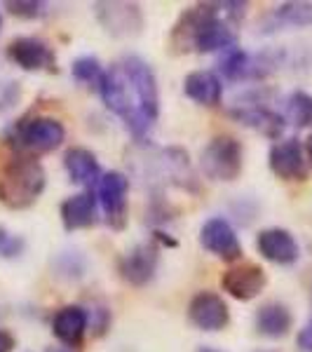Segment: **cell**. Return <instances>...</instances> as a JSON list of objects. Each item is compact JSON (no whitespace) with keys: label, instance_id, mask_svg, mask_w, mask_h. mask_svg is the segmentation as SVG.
<instances>
[{"label":"cell","instance_id":"6da1fadb","mask_svg":"<svg viewBox=\"0 0 312 352\" xmlns=\"http://www.w3.org/2000/svg\"><path fill=\"white\" fill-rule=\"evenodd\" d=\"M101 99L120 116L134 136H146L160 113V94L153 68L141 56H122L104 73L99 82Z\"/></svg>","mask_w":312,"mask_h":352},{"label":"cell","instance_id":"7a4b0ae2","mask_svg":"<svg viewBox=\"0 0 312 352\" xmlns=\"http://www.w3.org/2000/svg\"><path fill=\"white\" fill-rule=\"evenodd\" d=\"M247 3H202L181 14L172 45L177 52H216L235 47V26L245 16Z\"/></svg>","mask_w":312,"mask_h":352},{"label":"cell","instance_id":"3957f363","mask_svg":"<svg viewBox=\"0 0 312 352\" xmlns=\"http://www.w3.org/2000/svg\"><path fill=\"white\" fill-rule=\"evenodd\" d=\"M45 190V169L31 155H14L0 167V202L10 209L31 207Z\"/></svg>","mask_w":312,"mask_h":352},{"label":"cell","instance_id":"277c9868","mask_svg":"<svg viewBox=\"0 0 312 352\" xmlns=\"http://www.w3.org/2000/svg\"><path fill=\"white\" fill-rule=\"evenodd\" d=\"M64 139H66L64 124L49 116H36L31 120L19 122L12 134L14 148L28 153L31 157L56 151L64 144Z\"/></svg>","mask_w":312,"mask_h":352},{"label":"cell","instance_id":"5b68a950","mask_svg":"<svg viewBox=\"0 0 312 352\" xmlns=\"http://www.w3.org/2000/svg\"><path fill=\"white\" fill-rule=\"evenodd\" d=\"M242 144L232 136H216L202 151V172L212 181H235L242 172Z\"/></svg>","mask_w":312,"mask_h":352},{"label":"cell","instance_id":"8992f818","mask_svg":"<svg viewBox=\"0 0 312 352\" xmlns=\"http://www.w3.org/2000/svg\"><path fill=\"white\" fill-rule=\"evenodd\" d=\"M188 320L202 331H221L228 327L230 310L225 300L214 292H197L190 298Z\"/></svg>","mask_w":312,"mask_h":352},{"label":"cell","instance_id":"52a82bcc","mask_svg":"<svg viewBox=\"0 0 312 352\" xmlns=\"http://www.w3.org/2000/svg\"><path fill=\"white\" fill-rule=\"evenodd\" d=\"M129 179L122 172H109L99 179V200L113 228H122L127 217Z\"/></svg>","mask_w":312,"mask_h":352},{"label":"cell","instance_id":"ba28073f","mask_svg":"<svg viewBox=\"0 0 312 352\" xmlns=\"http://www.w3.org/2000/svg\"><path fill=\"white\" fill-rule=\"evenodd\" d=\"M200 244L207 252L223 261H237L242 256V244L237 240L232 226L223 217H214L204 221L200 230Z\"/></svg>","mask_w":312,"mask_h":352},{"label":"cell","instance_id":"9c48e42d","mask_svg":"<svg viewBox=\"0 0 312 352\" xmlns=\"http://www.w3.org/2000/svg\"><path fill=\"white\" fill-rule=\"evenodd\" d=\"M8 56L24 71H52L56 64L54 50L41 38H14Z\"/></svg>","mask_w":312,"mask_h":352},{"label":"cell","instance_id":"30bf717a","mask_svg":"<svg viewBox=\"0 0 312 352\" xmlns=\"http://www.w3.org/2000/svg\"><path fill=\"white\" fill-rule=\"evenodd\" d=\"M270 169L275 176L285 181H305L308 167H305L303 146L298 139H285L270 148Z\"/></svg>","mask_w":312,"mask_h":352},{"label":"cell","instance_id":"8fae6325","mask_svg":"<svg viewBox=\"0 0 312 352\" xmlns=\"http://www.w3.org/2000/svg\"><path fill=\"white\" fill-rule=\"evenodd\" d=\"M94 12L111 36H134L144 24L141 10L129 3H96Z\"/></svg>","mask_w":312,"mask_h":352},{"label":"cell","instance_id":"7c38bea8","mask_svg":"<svg viewBox=\"0 0 312 352\" xmlns=\"http://www.w3.org/2000/svg\"><path fill=\"white\" fill-rule=\"evenodd\" d=\"M256 249L260 256L272 261L277 265H291L296 263L300 256L298 242L293 240V235L285 228H265L258 232L256 237Z\"/></svg>","mask_w":312,"mask_h":352},{"label":"cell","instance_id":"4fadbf2b","mask_svg":"<svg viewBox=\"0 0 312 352\" xmlns=\"http://www.w3.org/2000/svg\"><path fill=\"white\" fill-rule=\"evenodd\" d=\"M157 270V247L155 244H139L120 258V275L124 282L134 287H144L155 277Z\"/></svg>","mask_w":312,"mask_h":352},{"label":"cell","instance_id":"5bb4252c","mask_svg":"<svg viewBox=\"0 0 312 352\" xmlns=\"http://www.w3.org/2000/svg\"><path fill=\"white\" fill-rule=\"evenodd\" d=\"M265 272L263 268L254 263H245L237 265V268H230L221 277V285H223L225 292L230 294L232 298L237 300H252L256 298L265 287Z\"/></svg>","mask_w":312,"mask_h":352},{"label":"cell","instance_id":"9a60e30c","mask_svg":"<svg viewBox=\"0 0 312 352\" xmlns=\"http://www.w3.org/2000/svg\"><path fill=\"white\" fill-rule=\"evenodd\" d=\"M235 120H240L247 127H254L256 132L265 134V136H280L282 129H285V118L280 113H275L272 109H268L260 101H254V104H237L235 109L230 111Z\"/></svg>","mask_w":312,"mask_h":352},{"label":"cell","instance_id":"2e32d148","mask_svg":"<svg viewBox=\"0 0 312 352\" xmlns=\"http://www.w3.org/2000/svg\"><path fill=\"white\" fill-rule=\"evenodd\" d=\"M87 324H89L87 310L80 308V305H66V308H61L54 315L52 331L61 343L68 345V348H78L85 338Z\"/></svg>","mask_w":312,"mask_h":352},{"label":"cell","instance_id":"e0dca14e","mask_svg":"<svg viewBox=\"0 0 312 352\" xmlns=\"http://www.w3.org/2000/svg\"><path fill=\"white\" fill-rule=\"evenodd\" d=\"M183 92L188 99L202 106H216L221 104L223 87H221V80L212 71H192L183 80Z\"/></svg>","mask_w":312,"mask_h":352},{"label":"cell","instance_id":"ac0fdd59","mask_svg":"<svg viewBox=\"0 0 312 352\" xmlns=\"http://www.w3.org/2000/svg\"><path fill=\"white\" fill-rule=\"evenodd\" d=\"M61 221L66 230H80L96 223V202L92 192H78L61 204Z\"/></svg>","mask_w":312,"mask_h":352},{"label":"cell","instance_id":"d6986e66","mask_svg":"<svg viewBox=\"0 0 312 352\" xmlns=\"http://www.w3.org/2000/svg\"><path fill=\"white\" fill-rule=\"evenodd\" d=\"M64 167L68 176H71L73 184H80V186H92L99 181V160L92 151L87 148H71L64 155Z\"/></svg>","mask_w":312,"mask_h":352},{"label":"cell","instance_id":"ffe728a7","mask_svg":"<svg viewBox=\"0 0 312 352\" xmlns=\"http://www.w3.org/2000/svg\"><path fill=\"white\" fill-rule=\"evenodd\" d=\"M305 28L312 26V3H285L275 8L265 19V31L275 28Z\"/></svg>","mask_w":312,"mask_h":352},{"label":"cell","instance_id":"44dd1931","mask_svg":"<svg viewBox=\"0 0 312 352\" xmlns=\"http://www.w3.org/2000/svg\"><path fill=\"white\" fill-rule=\"evenodd\" d=\"M291 312H289L287 305L282 303H265L263 308H258L256 312V329L258 333L268 338H282L289 333L291 329Z\"/></svg>","mask_w":312,"mask_h":352},{"label":"cell","instance_id":"7402d4cb","mask_svg":"<svg viewBox=\"0 0 312 352\" xmlns=\"http://www.w3.org/2000/svg\"><path fill=\"white\" fill-rule=\"evenodd\" d=\"M256 64L252 61V56L237 47L225 50V54L219 61V71L223 73L228 80H242V78H252L256 76Z\"/></svg>","mask_w":312,"mask_h":352},{"label":"cell","instance_id":"603a6c76","mask_svg":"<svg viewBox=\"0 0 312 352\" xmlns=\"http://www.w3.org/2000/svg\"><path fill=\"white\" fill-rule=\"evenodd\" d=\"M293 127H310L312 124V96L308 92H293L287 99V118Z\"/></svg>","mask_w":312,"mask_h":352},{"label":"cell","instance_id":"cb8c5ba5","mask_svg":"<svg viewBox=\"0 0 312 352\" xmlns=\"http://www.w3.org/2000/svg\"><path fill=\"white\" fill-rule=\"evenodd\" d=\"M71 73L80 82H101V78H104V68H101L96 56H80V59H76L71 66Z\"/></svg>","mask_w":312,"mask_h":352},{"label":"cell","instance_id":"d4e9b609","mask_svg":"<svg viewBox=\"0 0 312 352\" xmlns=\"http://www.w3.org/2000/svg\"><path fill=\"white\" fill-rule=\"evenodd\" d=\"M24 247H26V242L21 240L19 235L5 230L3 226H0V256H3V258H16L21 252H24Z\"/></svg>","mask_w":312,"mask_h":352},{"label":"cell","instance_id":"484cf974","mask_svg":"<svg viewBox=\"0 0 312 352\" xmlns=\"http://www.w3.org/2000/svg\"><path fill=\"white\" fill-rule=\"evenodd\" d=\"M10 12L21 16V19H36V16L45 14V3H36V0H16V3H8Z\"/></svg>","mask_w":312,"mask_h":352},{"label":"cell","instance_id":"4316f807","mask_svg":"<svg viewBox=\"0 0 312 352\" xmlns=\"http://www.w3.org/2000/svg\"><path fill=\"white\" fill-rule=\"evenodd\" d=\"M21 96V87L19 82L14 80H0V113L12 109V106L19 101Z\"/></svg>","mask_w":312,"mask_h":352},{"label":"cell","instance_id":"83f0119b","mask_svg":"<svg viewBox=\"0 0 312 352\" xmlns=\"http://www.w3.org/2000/svg\"><path fill=\"white\" fill-rule=\"evenodd\" d=\"M298 348L305 350V352H312V317L308 320V324L298 331V338H296Z\"/></svg>","mask_w":312,"mask_h":352},{"label":"cell","instance_id":"f1b7e54d","mask_svg":"<svg viewBox=\"0 0 312 352\" xmlns=\"http://www.w3.org/2000/svg\"><path fill=\"white\" fill-rule=\"evenodd\" d=\"M14 348V336L5 329H0V352H12Z\"/></svg>","mask_w":312,"mask_h":352},{"label":"cell","instance_id":"f546056e","mask_svg":"<svg viewBox=\"0 0 312 352\" xmlns=\"http://www.w3.org/2000/svg\"><path fill=\"white\" fill-rule=\"evenodd\" d=\"M308 157H310V162H312V134H310V139H308Z\"/></svg>","mask_w":312,"mask_h":352},{"label":"cell","instance_id":"4dcf8cb0","mask_svg":"<svg viewBox=\"0 0 312 352\" xmlns=\"http://www.w3.org/2000/svg\"><path fill=\"white\" fill-rule=\"evenodd\" d=\"M197 352H221V350H214V348H200Z\"/></svg>","mask_w":312,"mask_h":352},{"label":"cell","instance_id":"1f68e13d","mask_svg":"<svg viewBox=\"0 0 312 352\" xmlns=\"http://www.w3.org/2000/svg\"><path fill=\"white\" fill-rule=\"evenodd\" d=\"M47 352H71V350H56V348H49Z\"/></svg>","mask_w":312,"mask_h":352},{"label":"cell","instance_id":"d6a6232c","mask_svg":"<svg viewBox=\"0 0 312 352\" xmlns=\"http://www.w3.org/2000/svg\"><path fill=\"white\" fill-rule=\"evenodd\" d=\"M0 26H3V19H0Z\"/></svg>","mask_w":312,"mask_h":352}]
</instances>
